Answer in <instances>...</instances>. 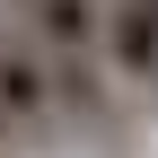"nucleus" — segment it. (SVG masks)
Instances as JSON below:
<instances>
[{"label":"nucleus","mask_w":158,"mask_h":158,"mask_svg":"<svg viewBox=\"0 0 158 158\" xmlns=\"http://www.w3.org/2000/svg\"><path fill=\"white\" fill-rule=\"evenodd\" d=\"M62 106L53 97V62L27 44H0V123H44V114Z\"/></svg>","instance_id":"nucleus-1"},{"label":"nucleus","mask_w":158,"mask_h":158,"mask_svg":"<svg viewBox=\"0 0 158 158\" xmlns=\"http://www.w3.org/2000/svg\"><path fill=\"white\" fill-rule=\"evenodd\" d=\"M27 18L53 44V62H88V44H106V9L97 0H27Z\"/></svg>","instance_id":"nucleus-2"},{"label":"nucleus","mask_w":158,"mask_h":158,"mask_svg":"<svg viewBox=\"0 0 158 158\" xmlns=\"http://www.w3.org/2000/svg\"><path fill=\"white\" fill-rule=\"evenodd\" d=\"M106 62L149 88V79H158V9H141V0L106 9Z\"/></svg>","instance_id":"nucleus-3"},{"label":"nucleus","mask_w":158,"mask_h":158,"mask_svg":"<svg viewBox=\"0 0 158 158\" xmlns=\"http://www.w3.org/2000/svg\"><path fill=\"white\" fill-rule=\"evenodd\" d=\"M53 97H62L70 114H106V106H97V70H88V62H53Z\"/></svg>","instance_id":"nucleus-4"},{"label":"nucleus","mask_w":158,"mask_h":158,"mask_svg":"<svg viewBox=\"0 0 158 158\" xmlns=\"http://www.w3.org/2000/svg\"><path fill=\"white\" fill-rule=\"evenodd\" d=\"M149 88H158V79H149Z\"/></svg>","instance_id":"nucleus-5"}]
</instances>
